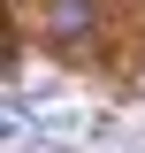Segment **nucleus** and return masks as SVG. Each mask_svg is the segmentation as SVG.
Listing matches in <instances>:
<instances>
[{"mask_svg":"<svg viewBox=\"0 0 145 153\" xmlns=\"http://www.w3.org/2000/svg\"><path fill=\"white\" fill-rule=\"evenodd\" d=\"M46 38L84 54L92 38H99V0H46Z\"/></svg>","mask_w":145,"mask_h":153,"instance_id":"obj_1","label":"nucleus"},{"mask_svg":"<svg viewBox=\"0 0 145 153\" xmlns=\"http://www.w3.org/2000/svg\"><path fill=\"white\" fill-rule=\"evenodd\" d=\"M8 61H16V46H8V16H0V69H8Z\"/></svg>","mask_w":145,"mask_h":153,"instance_id":"obj_2","label":"nucleus"},{"mask_svg":"<svg viewBox=\"0 0 145 153\" xmlns=\"http://www.w3.org/2000/svg\"><path fill=\"white\" fill-rule=\"evenodd\" d=\"M138 92H145V61H138Z\"/></svg>","mask_w":145,"mask_h":153,"instance_id":"obj_3","label":"nucleus"}]
</instances>
